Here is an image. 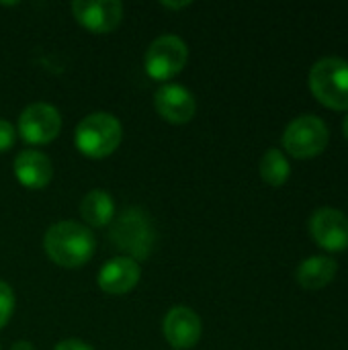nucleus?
<instances>
[{"instance_id":"nucleus-1","label":"nucleus","mask_w":348,"mask_h":350,"mask_svg":"<svg viewBox=\"0 0 348 350\" xmlns=\"http://www.w3.org/2000/svg\"><path fill=\"white\" fill-rule=\"evenodd\" d=\"M43 248L53 265L62 269H78L92 258L96 250V238L88 226L66 219L53 224L45 232Z\"/></svg>"},{"instance_id":"nucleus-2","label":"nucleus","mask_w":348,"mask_h":350,"mask_svg":"<svg viewBox=\"0 0 348 350\" xmlns=\"http://www.w3.org/2000/svg\"><path fill=\"white\" fill-rule=\"evenodd\" d=\"M111 242L131 260H146L156 246V228L142 207L125 209L111 230Z\"/></svg>"},{"instance_id":"nucleus-3","label":"nucleus","mask_w":348,"mask_h":350,"mask_svg":"<svg viewBox=\"0 0 348 350\" xmlns=\"http://www.w3.org/2000/svg\"><path fill=\"white\" fill-rule=\"evenodd\" d=\"M121 137H123L121 121L105 111L86 115L74 131V144L78 152L92 160L111 156L119 148Z\"/></svg>"},{"instance_id":"nucleus-4","label":"nucleus","mask_w":348,"mask_h":350,"mask_svg":"<svg viewBox=\"0 0 348 350\" xmlns=\"http://www.w3.org/2000/svg\"><path fill=\"white\" fill-rule=\"evenodd\" d=\"M310 90L314 98L332 109L348 113V62L338 55H326L314 62L310 70Z\"/></svg>"},{"instance_id":"nucleus-5","label":"nucleus","mask_w":348,"mask_h":350,"mask_svg":"<svg viewBox=\"0 0 348 350\" xmlns=\"http://www.w3.org/2000/svg\"><path fill=\"white\" fill-rule=\"evenodd\" d=\"M281 142L285 154L297 160H310L326 150L330 142V129L326 121L318 115H297L287 123Z\"/></svg>"},{"instance_id":"nucleus-6","label":"nucleus","mask_w":348,"mask_h":350,"mask_svg":"<svg viewBox=\"0 0 348 350\" xmlns=\"http://www.w3.org/2000/svg\"><path fill=\"white\" fill-rule=\"evenodd\" d=\"M187 59L189 47L178 35H160L148 45L144 68L150 78L158 82H168L183 72Z\"/></svg>"},{"instance_id":"nucleus-7","label":"nucleus","mask_w":348,"mask_h":350,"mask_svg":"<svg viewBox=\"0 0 348 350\" xmlns=\"http://www.w3.org/2000/svg\"><path fill=\"white\" fill-rule=\"evenodd\" d=\"M18 135L31 146H45L62 131V115L49 103H33L18 117Z\"/></svg>"},{"instance_id":"nucleus-8","label":"nucleus","mask_w":348,"mask_h":350,"mask_svg":"<svg viewBox=\"0 0 348 350\" xmlns=\"http://www.w3.org/2000/svg\"><path fill=\"white\" fill-rule=\"evenodd\" d=\"M314 242L326 252L348 250V215L336 207H318L308 221Z\"/></svg>"},{"instance_id":"nucleus-9","label":"nucleus","mask_w":348,"mask_h":350,"mask_svg":"<svg viewBox=\"0 0 348 350\" xmlns=\"http://www.w3.org/2000/svg\"><path fill=\"white\" fill-rule=\"evenodd\" d=\"M72 12L86 31L105 35L119 27L123 4L119 0H76L72 2Z\"/></svg>"},{"instance_id":"nucleus-10","label":"nucleus","mask_w":348,"mask_h":350,"mask_svg":"<svg viewBox=\"0 0 348 350\" xmlns=\"http://www.w3.org/2000/svg\"><path fill=\"white\" fill-rule=\"evenodd\" d=\"M162 332L174 350L193 349L203 334V322L197 312L187 306L172 308L162 322Z\"/></svg>"},{"instance_id":"nucleus-11","label":"nucleus","mask_w":348,"mask_h":350,"mask_svg":"<svg viewBox=\"0 0 348 350\" xmlns=\"http://www.w3.org/2000/svg\"><path fill=\"white\" fill-rule=\"evenodd\" d=\"M154 105H156L158 115L164 121L174 123V125L189 123L197 113L195 94L189 88H185L180 84H172V82H166L156 90Z\"/></svg>"},{"instance_id":"nucleus-12","label":"nucleus","mask_w":348,"mask_h":350,"mask_svg":"<svg viewBox=\"0 0 348 350\" xmlns=\"http://www.w3.org/2000/svg\"><path fill=\"white\" fill-rule=\"evenodd\" d=\"M142 279V269L135 260L127 256H115L103 265L98 271L96 283L107 295H125Z\"/></svg>"},{"instance_id":"nucleus-13","label":"nucleus","mask_w":348,"mask_h":350,"mask_svg":"<svg viewBox=\"0 0 348 350\" xmlns=\"http://www.w3.org/2000/svg\"><path fill=\"white\" fill-rule=\"evenodd\" d=\"M12 172L23 187L37 191V189H45L51 183L53 164L39 150H23L14 158Z\"/></svg>"},{"instance_id":"nucleus-14","label":"nucleus","mask_w":348,"mask_h":350,"mask_svg":"<svg viewBox=\"0 0 348 350\" xmlns=\"http://www.w3.org/2000/svg\"><path fill=\"white\" fill-rule=\"evenodd\" d=\"M338 273V262L328 254H314L299 262L295 279L306 291H320L328 287Z\"/></svg>"},{"instance_id":"nucleus-15","label":"nucleus","mask_w":348,"mask_h":350,"mask_svg":"<svg viewBox=\"0 0 348 350\" xmlns=\"http://www.w3.org/2000/svg\"><path fill=\"white\" fill-rule=\"evenodd\" d=\"M80 215L90 228H105L115 219V201L109 191L94 189L84 195L80 203Z\"/></svg>"},{"instance_id":"nucleus-16","label":"nucleus","mask_w":348,"mask_h":350,"mask_svg":"<svg viewBox=\"0 0 348 350\" xmlns=\"http://www.w3.org/2000/svg\"><path fill=\"white\" fill-rule=\"evenodd\" d=\"M258 172L269 187H283L291 176V164L287 154L279 148H269L260 158Z\"/></svg>"},{"instance_id":"nucleus-17","label":"nucleus","mask_w":348,"mask_h":350,"mask_svg":"<svg viewBox=\"0 0 348 350\" xmlns=\"http://www.w3.org/2000/svg\"><path fill=\"white\" fill-rule=\"evenodd\" d=\"M14 291L8 283L0 281V330L8 324L12 312H14Z\"/></svg>"},{"instance_id":"nucleus-18","label":"nucleus","mask_w":348,"mask_h":350,"mask_svg":"<svg viewBox=\"0 0 348 350\" xmlns=\"http://www.w3.org/2000/svg\"><path fill=\"white\" fill-rule=\"evenodd\" d=\"M16 142V127L6 121V119H0V154L8 152Z\"/></svg>"},{"instance_id":"nucleus-19","label":"nucleus","mask_w":348,"mask_h":350,"mask_svg":"<svg viewBox=\"0 0 348 350\" xmlns=\"http://www.w3.org/2000/svg\"><path fill=\"white\" fill-rule=\"evenodd\" d=\"M53 350H94V349H92L88 342L80 340V338H66V340L57 342Z\"/></svg>"},{"instance_id":"nucleus-20","label":"nucleus","mask_w":348,"mask_h":350,"mask_svg":"<svg viewBox=\"0 0 348 350\" xmlns=\"http://www.w3.org/2000/svg\"><path fill=\"white\" fill-rule=\"evenodd\" d=\"M10 350H35V347H33L29 340H16V342L10 347Z\"/></svg>"},{"instance_id":"nucleus-21","label":"nucleus","mask_w":348,"mask_h":350,"mask_svg":"<svg viewBox=\"0 0 348 350\" xmlns=\"http://www.w3.org/2000/svg\"><path fill=\"white\" fill-rule=\"evenodd\" d=\"M191 2H162V6L164 8H185V6H189Z\"/></svg>"},{"instance_id":"nucleus-22","label":"nucleus","mask_w":348,"mask_h":350,"mask_svg":"<svg viewBox=\"0 0 348 350\" xmlns=\"http://www.w3.org/2000/svg\"><path fill=\"white\" fill-rule=\"evenodd\" d=\"M343 133H345V137H347L348 142V113L345 115V121H343Z\"/></svg>"},{"instance_id":"nucleus-23","label":"nucleus","mask_w":348,"mask_h":350,"mask_svg":"<svg viewBox=\"0 0 348 350\" xmlns=\"http://www.w3.org/2000/svg\"><path fill=\"white\" fill-rule=\"evenodd\" d=\"M0 350H2V349H0Z\"/></svg>"}]
</instances>
